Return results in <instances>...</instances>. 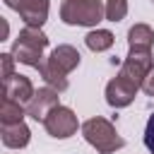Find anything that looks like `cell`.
<instances>
[{"instance_id": "9a60e30c", "label": "cell", "mask_w": 154, "mask_h": 154, "mask_svg": "<svg viewBox=\"0 0 154 154\" xmlns=\"http://www.w3.org/2000/svg\"><path fill=\"white\" fill-rule=\"evenodd\" d=\"M128 14V0H106V19L108 22H123Z\"/></svg>"}, {"instance_id": "ac0fdd59", "label": "cell", "mask_w": 154, "mask_h": 154, "mask_svg": "<svg viewBox=\"0 0 154 154\" xmlns=\"http://www.w3.org/2000/svg\"><path fill=\"white\" fill-rule=\"evenodd\" d=\"M140 89H142L147 96H154V67H152V70L147 72V77L142 79V87H140Z\"/></svg>"}, {"instance_id": "44dd1931", "label": "cell", "mask_w": 154, "mask_h": 154, "mask_svg": "<svg viewBox=\"0 0 154 154\" xmlns=\"http://www.w3.org/2000/svg\"><path fill=\"white\" fill-rule=\"evenodd\" d=\"M152 2H154V0H152Z\"/></svg>"}, {"instance_id": "ba28073f", "label": "cell", "mask_w": 154, "mask_h": 154, "mask_svg": "<svg viewBox=\"0 0 154 154\" xmlns=\"http://www.w3.org/2000/svg\"><path fill=\"white\" fill-rule=\"evenodd\" d=\"M60 91L58 89H53V87H38L36 91H34V96H31V101L26 103V116L31 118V120H36V123H43L46 120V116L55 108V106H60V96H58Z\"/></svg>"}, {"instance_id": "7a4b0ae2", "label": "cell", "mask_w": 154, "mask_h": 154, "mask_svg": "<svg viewBox=\"0 0 154 154\" xmlns=\"http://www.w3.org/2000/svg\"><path fill=\"white\" fill-rule=\"evenodd\" d=\"M46 48H48V36L43 34V29H41V26H29V24H24V29H22L19 36L14 38L10 53L14 55L17 63L38 70V65L46 60V58H43V51H46Z\"/></svg>"}, {"instance_id": "3957f363", "label": "cell", "mask_w": 154, "mask_h": 154, "mask_svg": "<svg viewBox=\"0 0 154 154\" xmlns=\"http://www.w3.org/2000/svg\"><path fill=\"white\" fill-rule=\"evenodd\" d=\"M79 130H82V137H84L99 154H116L118 149L125 147V140L118 135L116 125H113L108 118H101V116L87 118Z\"/></svg>"}, {"instance_id": "8992f818", "label": "cell", "mask_w": 154, "mask_h": 154, "mask_svg": "<svg viewBox=\"0 0 154 154\" xmlns=\"http://www.w3.org/2000/svg\"><path fill=\"white\" fill-rule=\"evenodd\" d=\"M137 91H140V84H135L132 79L123 77V75L118 72L113 79H108L103 94H106V103H108L111 108H125V106H130V103L135 101Z\"/></svg>"}, {"instance_id": "2e32d148", "label": "cell", "mask_w": 154, "mask_h": 154, "mask_svg": "<svg viewBox=\"0 0 154 154\" xmlns=\"http://www.w3.org/2000/svg\"><path fill=\"white\" fill-rule=\"evenodd\" d=\"M14 55L12 53H0V75H2V79H7V77H12L14 75Z\"/></svg>"}, {"instance_id": "8fae6325", "label": "cell", "mask_w": 154, "mask_h": 154, "mask_svg": "<svg viewBox=\"0 0 154 154\" xmlns=\"http://www.w3.org/2000/svg\"><path fill=\"white\" fill-rule=\"evenodd\" d=\"M0 140L7 149H24L31 140V130L29 125L22 120V123H12V125H2L0 130Z\"/></svg>"}, {"instance_id": "9c48e42d", "label": "cell", "mask_w": 154, "mask_h": 154, "mask_svg": "<svg viewBox=\"0 0 154 154\" xmlns=\"http://www.w3.org/2000/svg\"><path fill=\"white\" fill-rule=\"evenodd\" d=\"M34 91H36V89H34L31 79L24 77V75H19V72H14L12 77L2 79V96H5V99H12V101H17V103H22V106H26V103L31 101Z\"/></svg>"}, {"instance_id": "6da1fadb", "label": "cell", "mask_w": 154, "mask_h": 154, "mask_svg": "<svg viewBox=\"0 0 154 154\" xmlns=\"http://www.w3.org/2000/svg\"><path fill=\"white\" fill-rule=\"evenodd\" d=\"M79 60H82V55H79V51H77L75 46L60 43V46H55V48L51 51V55L38 65V75L43 77V82H46L48 87H53V89H58V91L63 94V91L70 87L67 75H70L75 67H79Z\"/></svg>"}, {"instance_id": "30bf717a", "label": "cell", "mask_w": 154, "mask_h": 154, "mask_svg": "<svg viewBox=\"0 0 154 154\" xmlns=\"http://www.w3.org/2000/svg\"><path fill=\"white\" fill-rule=\"evenodd\" d=\"M48 10H51V0H19L14 7V12L29 26H43L48 19Z\"/></svg>"}, {"instance_id": "5bb4252c", "label": "cell", "mask_w": 154, "mask_h": 154, "mask_svg": "<svg viewBox=\"0 0 154 154\" xmlns=\"http://www.w3.org/2000/svg\"><path fill=\"white\" fill-rule=\"evenodd\" d=\"M24 118H26V106L2 96V101H0V123L12 125V123H22Z\"/></svg>"}, {"instance_id": "7c38bea8", "label": "cell", "mask_w": 154, "mask_h": 154, "mask_svg": "<svg viewBox=\"0 0 154 154\" xmlns=\"http://www.w3.org/2000/svg\"><path fill=\"white\" fill-rule=\"evenodd\" d=\"M128 46L140 48V51H152L154 46V29L144 22H137L128 29Z\"/></svg>"}, {"instance_id": "e0dca14e", "label": "cell", "mask_w": 154, "mask_h": 154, "mask_svg": "<svg viewBox=\"0 0 154 154\" xmlns=\"http://www.w3.org/2000/svg\"><path fill=\"white\" fill-rule=\"evenodd\" d=\"M144 147L149 149V154H154V113L149 116V120L144 125Z\"/></svg>"}, {"instance_id": "d6986e66", "label": "cell", "mask_w": 154, "mask_h": 154, "mask_svg": "<svg viewBox=\"0 0 154 154\" xmlns=\"http://www.w3.org/2000/svg\"><path fill=\"white\" fill-rule=\"evenodd\" d=\"M0 22H2V38H0V41H5L7 34H10V24H7V19H0Z\"/></svg>"}, {"instance_id": "52a82bcc", "label": "cell", "mask_w": 154, "mask_h": 154, "mask_svg": "<svg viewBox=\"0 0 154 154\" xmlns=\"http://www.w3.org/2000/svg\"><path fill=\"white\" fill-rule=\"evenodd\" d=\"M154 67V60H152V51H140V48H130V53L125 55V60L120 63V75L132 79L135 84L142 87V79L147 77V72Z\"/></svg>"}, {"instance_id": "ffe728a7", "label": "cell", "mask_w": 154, "mask_h": 154, "mask_svg": "<svg viewBox=\"0 0 154 154\" xmlns=\"http://www.w3.org/2000/svg\"><path fill=\"white\" fill-rule=\"evenodd\" d=\"M2 2H5V5H7V7H10V10H14V7H17V2H19V0H2Z\"/></svg>"}, {"instance_id": "277c9868", "label": "cell", "mask_w": 154, "mask_h": 154, "mask_svg": "<svg viewBox=\"0 0 154 154\" xmlns=\"http://www.w3.org/2000/svg\"><path fill=\"white\" fill-rule=\"evenodd\" d=\"M60 19L67 26H96L106 19V2L101 0H63Z\"/></svg>"}, {"instance_id": "4fadbf2b", "label": "cell", "mask_w": 154, "mask_h": 154, "mask_svg": "<svg viewBox=\"0 0 154 154\" xmlns=\"http://www.w3.org/2000/svg\"><path fill=\"white\" fill-rule=\"evenodd\" d=\"M84 43H87V48H89L91 53H103V51L113 48L116 36H113V31H108V29H91V31L84 36Z\"/></svg>"}, {"instance_id": "5b68a950", "label": "cell", "mask_w": 154, "mask_h": 154, "mask_svg": "<svg viewBox=\"0 0 154 154\" xmlns=\"http://www.w3.org/2000/svg\"><path fill=\"white\" fill-rule=\"evenodd\" d=\"M43 128H46V132L51 135V137H55V140H67V137H72L75 132H77V128H82L79 125V120H77V116H75V111L70 108V106H55L48 116H46V120H43Z\"/></svg>"}]
</instances>
